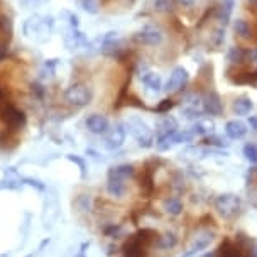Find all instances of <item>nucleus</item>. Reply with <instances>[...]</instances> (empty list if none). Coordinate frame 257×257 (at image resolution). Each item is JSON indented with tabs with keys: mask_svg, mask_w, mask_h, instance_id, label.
<instances>
[{
	"mask_svg": "<svg viewBox=\"0 0 257 257\" xmlns=\"http://www.w3.org/2000/svg\"><path fill=\"white\" fill-rule=\"evenodd\" d=\"M173 107V103H171V100H164V103L163 105H159L158 107V112H166L168 108H171Z\"/></svg>",
	"mask_w": 257,
	"mask_h": 257,
	"instance_id": "obj_33",
	"label": "nucleus"
},
{
	"mask_svg": "<svg viewBox=\"0 0 257 257\" xmlns=\"http://www.w3.org/2000/svg\"><path fill=\"white\" fill-rule=\"evenodd\" d=\"M254 257H257V247H255V249H254Z\"/></svg>",
	"mask_w": 257,
	"mask_h": 257,
	"instance_id": "obj_40",
	"label": "nucleus"
},
{
	"mask_svg": "<svg viewBox=\"0 0 257 257\" xmlns=\"http://www.w3.org/2000/svg\"><path fill=\"white\" fill-rule=\"evenodd\" d=\"M0 118H2V122L6 123L7 127L14 128V131H19V128L26 125L24 112L9 102L0 103Z\"/></svg>",
	"mask_w": 257,
	"mask_h": 257,
	"instance_id": "obj_4",
	"label": "nucleus"
},
{
	"mask_svg": "<svg viewBox=\"0 0 257 257\" xmlns=\"http://www.w3.org/2000/svg\"><path fill=\"white\" fill-rule=\"evenodd\" d=\"M171 9H173L171 0H154V11L156 12L166 14V12H171Z\"/></svg>",
	"mask_w": 257,
	"mask_h": 257,
	"instance_id": "obj_28",
	"label": "nucleus"
},
{
	"mask_svg": "<svg viewBox=\"0 0 257 257\" xmlns=\"http://www.w3.org/2000/svg\"><path fill=\"white\" fill-rule=\"evenodd\" d=\"M195 2L196 0H178V4L183 7H191V6H195Z\"/></svg>",
	"mask_w": 257,
	"mask_h": 257,
	"instance_id": "obj_35",
	"label": "nucleus"
},
{
	"mask_svg": "<svg viewBox=\"0 0 257 257\" xmlns=\"http://www.w3.org/2000/svg\"><path fill=\"white\" fill-rule=\"evenodd\" d=\"M200 257H215V252L213 250H208V252H205V254L200 255Z\"/></svg>",
	"mask_w": 257,
	"mask_h": 257,
	"instance_id": "obj_38",
	"label": "nucleus"
},
{
	"mask_svg": "<svg viewBox=\"0 0 257 257\" xmlns=\"http://www.w3.org/2000/svg\"><path fill=\"white\" fill-rule=\"evenodd\" d=\"M223 41H225V31L220 27V29H215V32L212 34V43L217 46V48H220V46L223 44Z\"/></svg>",
	"mask_w": 257,
	"mask_h": 257,
	"instance_id": "obj_32",
	"label": "nucleus"
},
{
	"mask_svg": "<svg viewBox=\"0 0 257 257\" xmlns=\"http://www.w3.org/2000/svg\"><path fill=\"white\" fill-rule=\"evenodd\" d=\"M0 257H9L7 254H2V255H0Z\"/></svg>",
	"mask_w": 257,
	"mask_h": 257,
	"instance_id": "obj_42",
	"label": "nucleus"
},
{
	"mask_svg": "<svg viewBox=\"0 0 257 257\" xmlns=\"http://www.w3.org/2000/svg\"><path fill=\"white\" fill-rule=\"evenodd\" d=\"M59 215V203L58 196H46L44 200V212H43V223L46 228H51L54 222H56Z\"/></svg>",
	"mask_w": 257,
	"mask_h": 257,
	"instance_id": "obj_10",
	"label": "nucleus"
},
{
	"mask_svg": "<svg viewBox=\"0 0 257 257\" xmlns=\"http://www.w3.org/2000/svg\"><path fill=\"white\" fill-rule=\"evenodd\" d=\"M195 139V134L190 128H183V131L174 132V144H185V142H191Z\"/></svg>",
	"mask_w": 257,
	"mask_h": 257,
	"instance_id": "obj_24",
	"label": "nucleus"
},
{
	"mask_svg": "<svg viewBox=\"0 0 257 257\" xmlns=\"http://www.w3.org/2000/svg\"><path fill=\"white\" fill-rule=\"evenodd\" d=\"M247 123H244L242 120H228L227 123H225V134H227L230 139L233 141H238V139H242V137H245L247 134Z\"/></svg>",
	"mask_w": 257,
	"mask_h": 257,
	"instance_id": "obj_11",
	"label": "nucleus"
},
{
	"mask_svg": "<svg viewBox=\"0 0 257 257\" xmlns=\"http://www.w3.org/2000/svg\"><path fill=\"white\" fill-rule=\"evenodd\" d=\"M233 6H235V2H233V0H223L222 9H220V22H222L223 26L227 24L228 19H230Z\"/></svg>",
	"mask_w": 257,
	"mask_h": 257,
	"instance_id": "obj_22",
	"label": "nucleus"
},
{
	"mask_svg": "<svg viewBox=\"0 0 257 257\" xmlns=\"http://www.w3.org/2000/svg\"><path fill=\"white\" fill-rule=\"evenodd\" d=\"M215 208L222 217H233L240 210V198L233 193H223L215 200Z\"/></svg>",
	"mask_w": 257,
	"mask_h": 257,
	"instance_id": "obj_5",
	"label": "nucleus"
},
{
	"mask_svg": "<svg viewBox=\"0 0 257 257\" xmlns=\"http://www.w3.org/2000/svg\"><path fill=\"white\" fill-rule=\"evenodd\" d=\"M250 4H257V0H249Z\"/></svg>",
	"mask_w": 257,
	"mask_h": 257,
	"instance_id": "obj_41",
	"label": "nucleus"
},
{
	"mask_svg": "<svg viewBox=\"0 0 257 257\" xmlns=\"http://www.w3.org/2000/svg\"><path fill=\"white\" fill-rule=\"evenodd\" d=\"M83 44H86V38L81 34L80 31H78V27H71L70 34L66 36V46L70 49H76V48H80V46H83Z\"/></svg>",
	"mask_w": 257,
	"mask_h": 257,
	"instance_id": "obj_17",
	"label": "nucleus"
},
{
	"mask_svg": "<svg viewBox=\"0 0 257 257\" xmlns=\"http://www.w3.org/2000/svg\"><path fill=\"white\" fill-rule=\"evenodd\" d=\"M233 31H235L242 39H249L252 36L249 24H247L245 21H242V19H237L235 22H233Z\"/></svg>",
	"mask_w": 257,
	"mask_h": 257,
	"instance_id": "obj_23",
	"label": "nucleus"
},
{
	"mask_svg": "<svg viewBox=\"0 0 257 257\" xmlns=\"http://www.w3.org/2000/svg\"><path fill=\"white\" fill-rule=\"evenodd\" d=\"M68 161H71V163H75L78 168H80V173H81V178H86V161L83 158H80V156H75V154H68L66 156Z\"/></svg>",
	"mask_w": 257,
	"mask_h": 257,
	"instance_id": "obj_25",
	"label": "nucleus"
},
{
	"mask_svg": "<svg viewBox=\"0 0 257 257\" xmlns=\"http://www.w3.org/2000/svg\"><path fill=\"white\" fill-rule=\"evenodd\" d=\"M244 156L250 164H257V146L245 144L244 146Z\"/></svg>",
	"mask_w": 257,
	"mask_h": 257,
	"instance_id": "obj_27",
	"label": "nucleus"
},
{
	"mask_svg": "<svg viewBox=\"0 0 257 257\" xmlns=\"http://www.w3.org/2000/svg\"><path fill=\"white\" fill-rule=\"evenodd\" d=\"M80 4L86 12H90V14L98 12V2H96V0H80Z\"/></svg>",
	"mask_w": 257,
	"mask_h": 257,
	"instance_id": "obj_30",
	"label": "nucleus"
},
{
	"mask_svg": "<svg viewBox=\"0 0 257 257\" xmlns=\"http://www.w3.org/2000/svg\"><path fill=\"white\" fill-rule=\"evenodd\" d=\"M90 244H83V245H81V249H80V252H78V254L75 255V257H85V249H86V247H88Z\"/></svg>",
	"mask_w": 257,
	"mask_h": 257,
	"instance_id": "obj_37",
	"label": "nucleus"
},
{
	"mask_svg": "<svg viewBox=\"0 0 257 257\" xmlns=\"http://www.w3.org/2000/svg\"><path fill=\"white\" fill-rule=\"evenodd\" d=\"M132 176H134V166H131V164H118V166H113L108 169L107 178H117V180L125 181Z\"/></svg>",
	"mask_w": 257,
	"mask_h": 257,
	"instance_id": "obj_14",
	"label": "nucleus"
},
{
	"mask_svg": "<svg viewBox=\"0 0 257 257\" xmlns=\"http://www.w3.org/2000/svg\"><path fill=\"white\" fill-rule=\"evenodd\" d=\"M127 139V127L125 123H117L113 128H110L105 137V149L108 151H117L123 146V142Z\"/></svg>",
	"mask_w": 257,
	"mask_h": 257,
	"instance_id": "obj_7",
	"label": "nucleus"
},
{
	"mask_svg": "<svg viewBox=\"0 0 257 257\" xmlns=\"http://www.w3.org/2000/svg\"><path fill=\"white\" fill-rule=\"evenodd\" d=\"M4 56H6V49H4V48H0V59H2Z\"/></svg>",
	"mask_w": 257,
	"mask_h": 257,
	"instance_id": "obj_39",
	"label": "nucleus"
},
{
	"mask_svg": "<svg viewBox=\"0 0 257 257\" xmlns=\"http://www.w3.org/2000/svg\"><path fill=\"white\" fill-rule=\"evenodd\" d=\"M173 131H178L176 118L166 115V117L163 118V120L159 122V125H158V137L164 136V134H169V132H173Z\"/></svg>",
	"mask_w": 257,
	"mask_h": 257,
	"instance_id": "obj_19",
	"label": "nucleus"
},
{
	"mask_svg": "<svg viewBox=\"0 0 257 257\" xmlns=\"http://www.w3.org/2000/svg\"><path fill=\"white\" fill-rule=\"evenodd\" d=\"M151 232L153 230H148V228H146V230H141L139 233H136V235L128 237L127 244L123 245L125 255L127 257H144L149 244L154 240V237H148Z\"/></svg>",
	"mask_w": 257,
	"mask_h": 257,
	"instance_id": "obj_2",
	"label": "nucleus"
},
{
	"mask_svg": "<svg viewBox=\"0 0 257 257\" xmlns=\"http://www.w3.org/2000/svg\"><path fill=\"white\" fill-rule=\"evenodd\" d=\"M210 242H212V235H200V237H196L195 242H193L191 249L203 250V249H206V247L210 245Z\"/></svg>",
	"mask_w": 257,
	"mask_h": 257,
	"instance_id": "obj_26",
	"label": "nucleus"
},
{
	"mask_svg": "<svg viewBox=\"0 0 257 257\" xmlns=\"http://www.w3.org/2000/svg\"><path fill=\"white\" fill-rule=\"evenodd\" d=\"M141 80H142V85L148 88L151 93H159L163 90V81H161V76L156 75L153 71H146L141 75Z\"/></svg>",
	"mask_w": 257,
	"mask_h": 257,
	"instance_id": "obj_13",
	"label": "nucleus"
},
{
	"mask_svg": "<svg viewBox=\"0 0 257 257\" xmlns=\"http://www.w3.org/2000/svg\"><path fill=\"white\" fill-rule=\"evenodd\" d=\"M203 110L210 115H220L222 113V102H220V96L215 91H210L203 98Z\"/></svg>",
	"mask_w": 257,
	"mask_h": 257,
	"instance_id": "obj_12",
	"label": "nucleus"
},
{
	"mask_svg": "<svg viewBox=\"0 0 257 257\" xmlns=\"http://www.w3.org/2000/svg\"><path fill=\"white\" fill-rule=\"evenodd\" d=\"M196 252H198V250H195V249H190V250H186L185 254H183L181 257H195V255H196Z\"/></svg>",
	"mask_w": 257,
	"mask_h": 257,
	"instance_id": "obj_36",
	"label": "nucleus"
},
{
	"mask_svg": "<svg viewBox=\"0 0 257 257\" xmlns=\"http://www.w3.org/2000/svg\"><path fill=\"white\" fill-rule=\"evenodd\" d=\"M134 39L139 44L158 46L163 43V31L156 26H144L141 31H137L134 34Z\"/></svg>",
	"mask_w": 257,
	"mask_h": 257,
	"instance_id": "obj_6",
	"label": "nucleus"
},
{
	"mask_svg": "<svg viewBox=\"0 0 257 257\" xmlns=\"http://www.w3.org/2000/svg\"><path fill=\"white\" fill-rule=\"evenodd\" d=\"M244 51H242L240 48H232L230 51H228V59H230L232 63H238L244 59Z\"/></svg>",
	"mask_w": 257,
	"mask_h": 257,
	"instance_id": "obj_31",
	"label": "nucleus"
},
{
	"mask_svg": "<svg viewBox=\"0 0 257 257\" xmlns=\"http://www.w3.org/2000/svg\"><path fill=\"white\" fill-rule=\"evenodd\" d=\"M176 244H178V237H176V233H173V232L163 233V235L158 238V247H159V249H163V250L173 249Z\"/></svg>",
	"mask_w": 257,
	"mask_h": 257,
	"instance_id": "obj_20",
	"label": "nucleus"
},
{
	"mask_svg": "<svg viewBox=\"0 0 257 257\" xmlns=\"http://www.w3.org/2000/svg\"><path fill=\"white\" fill-rule=\"evenodd\" d=\"M188 78H190V75H188L186 68H183V66L174 68L171 71V75H169L166 86H164V91H166V93H174V91L181 90L183 86L188 83Z\"/></svg>",
	"mask_w": 257,
	"mask_h": 257,
	"instance_id": "obj_8",
	"label": "nucleus"
},
{
	"mask_svg": "<svg viewBox=\"0 0 257 257\" xmlns=\"http://www.w3.org/2000/svg\"><path fill=\"white\" fill-rule=\"evenodd\" d=\"M164 212L173 215V217H178L183 212V203L178 198H168L164 201Z\"/></svg>",
	"mask_w": 257,
	"mask_h": 257,
	"instance_id": "obj_21",
	"label": "nucleus"
},
{
	"mask_svg": "<svg viewBox=\"0 0 257 257\" xmlns=\"http://www.w3.org/2000/svg\"><path fill=\"white\" fill-rule=\"evenodd\" d=\"M190 131L196 136H210L215 131V123L212 120H196Z\"/></svg>",
	"mask_w": 257,
	"mask_h": 257,
	"instance_id": "obj_18",
	"label": "nucleus"
},
{
	"mask_svg": "<svg viewBox=\"0 0 257 257\" xmlns=\"http://www.w3.org/2000/svg\"><path fill=\"white\" fill-rule=\"evenodd\" d=\"M125 127L128 128V132H131L132 136H134V139L137 141V144L141 146V148H151V146L154 144V134L153 131L149 128V125L146 123L142 118L139 117H131L125 123Z\"/></svg>",
	"mask_w": 257,
	"mask_h": 257,
	"instance_id": "obj_1",
	"label": "nucleus"
},
{
	"mask_svg": "<svg viewBox=\"0 0 257 257\" xmlns=\"http://www.w3.org/2000/svg\"><path fill=\"white\" fill-rule=\"evenodd\" d=\"M85 125L88 128V132H91V134H95V136L107 134L110 131L108 118L102 115V113H91V115H88L85 120Z\"/></svg>",
	"mask_w": 257,
	"mask_h": 257,
	"instance_id": "obj_9",
	"label": "nucleus"
},
{
	"mask_svg": "<svg viewBox=\"0 0 257 257\" xmlns=\"http://www.w3.org/2000/svg\"><path fill=\"white\" fill-rule=\"evenodd\" d=\"M107 191L113 198H122L127 191L125 181L117 180V178H107Z\"/></svg>",
	"mask_w": 257,
	"mask_h": 257,
	"instance_id": "obj_15",
	"label": "nucleus"
},
{
	"mask_svg": "<svg viewBox=\"0 0 257 257\" xmlns=\"http://www.w3.org/2000/svg\"><path fill=\"white\" fill-rule=\"evenodd\" d=\"M22 185H27V186H32L39 191H46V185L41 183L39 180H34V178H22Z\"/></svg>",
	"mask_w": 257,
	"mask_h": 257,
	"instance_id": "obj_29",
	"label": "nucleus"
},
{
	"mask_svg": "<svg viewBox=\"0 0 257 257\" xmlns=\"http://www.w3.org/2000/svg\"><path fill=\"white\" fill-rule=\"evenodd\" d=\"M247 123H249V127L252 128V131L257 132V115L249 117V120H247Z\"/></svg>",
	"mask_w": 257,
	"mask_h": 257,
	"instance_id": "obj_34",
	"label": "nucleus"
},
{
	"mask_svg": "<svg viewBox=\"0 0 257 257\" xmlns=\"http://www.w3.org/2000/svg\"><path fill=\"white\" fill-rule=\"evenodd\" d=\"M91 98H93V91H91L90 86L81 83L71 85L64 91V100L73 107H86L91 102Z\"/></svg>",
	"mask_w": 257,
	"mask_h": 257,
	"instance_id": "obj_3",
	"label": "nucleus"
},
{
	"mask_svg": "<svg viewBox=\"0 0 257 257\" xmlns=\"http://www.w3.org/2000/svg\"><path fill=\"white\" fill-rule=\"evenodd\" d=\"M254 108V102L249 98V96H238V98L233 102V112L237 115H247V113L252 112Z\"/></svg>",
	"mask_w": 257,
	"mask_h": 257,
	"instance_id": "obj_16",
	"label": "nucleus"
}]
</instances>
